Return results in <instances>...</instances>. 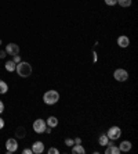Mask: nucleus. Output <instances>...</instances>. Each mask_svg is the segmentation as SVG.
<instances>
[{
    "mask_svg": "<svg viewBox=\"0 0 138 154\" xmlns=\"http://www.w3.org/2000/svg\"><path fill=\"white\" fill-rule=\"evenodd\" d=\"M104 2H105L106 6H110V7H112V6H116V4H117V0H104Z\"/></svg>",
    "mask_w": 138,
    "mask_h": 154,
    "instance_id": "20",
    "label": "nucleus"
},
{
    "mask_svg": "<svg viewBox=\"0 0 138 154\" xmlns=\"http://www.w3.org/2000/svg\"><path fill=\"white\" fill-rule=\"evenodd\" d=\"M58 100H60V93H58L57 90H47L46 93L43 94V101L47 104V106H54V104H57Z\"/></svg>",
    "mask_w": 138,
    "mask_h": 154,
    "instance_id": "2",
    "label": "nucleus"
},
{
    "mask_svg": "<svg viewBox=\"0 0 138 154\" xmlns=\"http://www.w3.org/2000/svg\"><path fill=\"white\" fill-rule=\"evenodd\" d=\"M131 147H133V144H131L130 140H123V142H120V144H119V150H120V153L123 151V153H127V151L131 150Z\"/></svg>",
    "mask_w": 138,
    "mask_h": 154,
    "instance_id": "11",
    "label": "nucleus"
},
{
    "mask_svg": "<svg viewBox=\"0 0 138 154\" xmlns=\"http://www.w3.org/2000/svg\"><path fill=\"white\" fill-rule=\"evenodd\" d=\"M47 153H48V154H60V150H58V149H55V147H50Z\"/></svg>",
    "mask_w": 138,
    "mask_h": 154,
    "instance_id": "21",
    "label": "nucleus"
},
{
    "mask_svg": "<svg viewBox=\"0 0 138 154\" xmlns=\"http://www.w3.org/2000/svg\"><path fill=\"white\" fill-rule=\"evenodd\" d=\"M6 53L8 56H15V54H19V46L15 45V43H8L6 46Z\"/></svg>",
    "mask_w": 138,
    "mask_h": 154,
    "instance_id": "7",
    "label": "nucleus"
},
{
    "mask_svg": "<svg viewBox=\"0 0 138 154\" xmlns=\"http://www.w3.org/2000/svg\"><path fill=\"white\" fill-rule=\"evenodd\" d=\"M113 78L117 82H126L128 79V72L123 68H117V69H115V72H113Z\"/></svg>",
    "mask_w": 138,
    "mask_h": 154,
    "instance_id": "5",
    "label": "nucleus"
},
{
    "mask_svg": "<svg viewBox=\"0 0 138 154\" xmlns=\"http://www.w3.org/2000/svg\"><path fill=\"white\" fill-rule=\"evenodd\" d=\"M72 153L73 154H84L86 149L81 146V144H73V146H72Z\"/></svg>",
    "mask_w": 138,
    "mask_h": 154,
    "instance_id": "14",
    "label": "nucleus"
},
{
    "mask_svg": "<svg viewBox=\"0 0 138 154\" xmlns=\"http://www.w3.org/2000/svg\"><path fill=\"white\" fill-rule=\"evenodd\" d=\"M120 150H119V147L115 146L112 142H108V144L105 146V154H119Z\"/></svg>",
    "mask_w": 138,
    "mask_h": 154,
    "instance_id": "10",
    "label": "nucleus"
},
{
    "mask_svg": "<svg viewBox=\"0 0 138 154\" xmlns=\"http://www.w3.org/2000/svg\"><path fill=\"white\" fill-rule=\"evenodd\" d=\"M46 128H47L46 119H43V118H37L35 122H33V131H35V132L37 133V135H42V133H44Z\"/></svg>",
    "mask_w": 138,
    "mask_h": 154,
    "instance_id": "3",
    "label": "nucleus"
},
{
    "mask_svg": "<svg viewBox=\"0 0 138 154\" xmlns=\"http://www.w3.org/2000/svg\"><path fill=\"white\" fill-rule=\"evenodd\" d=\"M8 92V85L7 82H4L0 79V94H6Z\"/></svg>",
    "mask_w": 138,
    "mask_h": 154,
    "instance_id": "17",
    "label": "nucleus"
},
{
    "mask_svg": "<svg viewBox=\"0 0 138 154\" xmlns=\"http://www.w3.org/2000/svg\"><path fill=\"white\" fill-rule=\"evenodd\" d=\"M15 67H17V64H15L13 60L6 61V64H4V68H6V71H8V72H14Z\"/></svg>",
    "mask_w": 138,
    "mask_h": 154,
    "instance_id": "15",
    "label": "nucleus"
},
{
    "mask_svg": "<svg viewBox=\"0 0 138 154\" xmlns=\"http://www.w3.org/2000/svg\"><path fill=\"white\" fill-rule=\"evenodd\" d=\"M25 136H26V129H25L24 126H18V128L15 129V137H17V139H24Z\"/></svg>",
    "mask_w": 138,
    "mask_h": 154,
    "instance_id": "13",
    "label": "nucleus"
},
{
    "mask_svg": "<svg viewBox=\"0 0 138 154\" xmlns=\"http://www.w3.org/2000/svg\"><path fill=\"white\" fill-rule=\"evenodd\" d=\"M117 4L120 7H130L133 4V0H117Z\"/></svg>",
    "mask_w": 138,
    "mask_h": 154,
    "instance_id": "18",
    "label": "nucleus"
},
{
    "mask_svg": "<svg viewBox=\"0 0 138 154\" xmlns=\"http://www.w3.org/2000/svg\"><path fill=\"white\" fill-rule=\"evenodd\" d=\"M13 61H14L15 64H18V63H21V56H18V54L13 56Z\"/></svg>",
    "mask_w": 138,
    "mask_h": 154,
    "instance_id": "22",
    "label": "nucleus"
},
{
    "mask_svg": "<svg viewBox=\"0 0 138 154\" xmlns=\"http://www.w3.org/2000/svg\"><path fill=\"white\" fill-rule=\"evenodd\" d=\"M17 150H18V142H17V139H14V137L7 139V142H6V151H7L8 154H13V153H15Z\"/></svg>",
    "mask_w": 138,
    "mask_h": 154,
    "instance_id": "6",
    "label": "nucleus"
},
{
    "mask_svg": "<svg viewBox=\"0 0 138 154\" xmlns=\"http://www.w3.org/2000/svg\"><path fill=\"white\" fill-rule=\"evenodd\" d=\"M117 45H119V47H122V49H126V47L130 46V39H128V36L126 35H120L119 38H117Z\"/></svg>",
    "mask_w": 138,
    "mask_h": 154,
    "instance_id": "9",
    "label": "nucleus"
},
{
    "mask_svg": "<svg viewBox=\"0 0 138 154\" xmlns=\"http://www.w3.org/2000/svg\"><path fill=\"white\" fill-rule=\"evenodd\" d=\"M4 128V119L0 117V129H3Z\"/></svg>",
    "mask_w": 138,
    "mask_h": 154,
    "instance_id": "27",
    "label": "nucleus"
},
{
    "mask_svg": "<svg viewBox=\"0 0 138 154\" xmlns=\"http://www.w3.org/2000/svg\"><path fill=\"white\" fill-rule=\"evenodd\" d=\"M106 136H108L109 140H117L122 136V129L116 125L110 126V128L108 129V132H106Z\"/></svg>",
    "mask_w": 138,
    "mask_h": 154,
    "instance_id": "4",
    "label": "nucleus"
},
{
    "mask_svg": "<svg viewBox=\"0 0 138 154\" xmlns=\"http://www.w3.org/2000/svg\"><path fill=\"white\" fill-rule=\"evenodd\" d=\"M92 56H94V63H95V61L98 60V54H97L95 51H92Z\"/></svg>",
    "mask_w": 138,
    "mask_h": 154,
    "instance_id": "28",
    "label": "nucleus"
},
{
    "mask_svg": "<svg viewBox=\"0 0 138 154\" xmlns=\"http://www.w3.org/2000/svg\"><path fill=\"white\" fill-rule=\"evenodd\" d=\"M4 111V103L1 100H0V114H1V112Z\"/></svg>",
    "mask_w": 138,
    "mask_h": 154,
    "instance_id": "26",
    "label": "nucleus"
},
{
    "mask_svg": "<svg viewBox=\"0 0 138 154\" xmlns=\"http://www.w3.org/2000/svg\"><path fill=\"white\" fill-rule=\"evenodd\" d=\"M6 56H7L6 50H0V58H6Z\"/></svg>",
    "mask_w": 138,
    "mask_h": 154,
    "instance_id": "24",
    "label": "nucleus"
},
{
    "mask_svg": "<svg viewBox=\"0 0 138 154\" xmlns=\"http://www.w3.org/2000/svg\"><path fill=\"white\" fill-rule=\"evenodd\" d=\"M46 124H47V126H50V128H57V126H58V118H57V117L50 115L48 118L46 119Z\"/></svg>",
    "mask_w": 138,
    "mask_h": 154,
    "instance_id": "12",
    "label": "nucleus"
},
{
    "mask_svg": "<svg viewBox=\"0 0 138 154\" xmlns=\"http://www.w3.org/2000/svg\"><path fill=\"white\" fill-rule=\"evenodd\" d=\"M15 72H17L21 78H28V76H31V74H32V65L29 64V63H26V61H21V63H18L17 67H15Z\"/></svg>",
    "mask_w": 138,
    "mask_h": 154,
    "instance_id": "1",
    "label": "nucleus"
},
{
    "mask_svg": "<svg viewBox=\"0 0 138 154\" xmlns=\"http://www.w3.org/2000/svg\"><path fill=\"white\" fill-rule=\"evenodd\" d=\"M32 153L33 154H42L43 151H44V143L43 142H40V140H37V142H35V143L32 144Z\"/></svg>",
    "mask_w": 138,
    "mask_h": 154,
    "instance_id": "8",
    "label": "nucleus"
},
{
    "mask_svg": "<svg viewBox=\"0 0 138 154\" xmlns=\"http://www.w3.org/2000/svg\"><path fill=\"white\" fill-rule=\"evenodd\" d=\"M65 146H68V147H72L75 144V142H73V139H71V137H66V139H65Z\"/></svg>",
    "mask_w": 138,
    "mask_h": 154,
    "instance_id": "19",
    "label": "nucleus"
},
{
    "mask_svg": "<svg viewBox=\"0 0 138 154\" xmlns=\"http://www.w3.org/2000/svg\"><path fill=\"white\" fill-rule=\"evenodd\" d=\"M108 142H109V139H108V136H106V133H102V135H99V137H98V143L101 144V146L105 147L106 144H108Z\"/></svg>",
    "mask_w": 138,
    "mask_h": 154,
    "instance_id": "16",
    "label": "nucleus"
},
{
    "mask_svg": "<svg viewBox=\"0 0 138 154\" xmlns=\"http://www.w3.org/2000/svg\"><path fill=\"white\" fill-rule=\"evenodd\" d=\"M0 45H1V39H0Z\"/></svg>",
    "mask_w": 138,
    "mask_h": 154,
    "instance_id": "29",
    "label": "nucleus"
},
{
    "mask_svg": "<svg viewBox=\"0 0 138 154\" xmlns=\"http://www.w3.org/2000/svg\"><path fill=\"white\" fill-rule=\"evenodd\" d=\"M22 153H24V154H33L32 153V149H24V150H22Z\"/></svg>",
    "mask_w": 138,
    "mask_h": 154,
    "instance_id": "23",
    "label": "nucleus"
},
{
    "mask_svg": "<svg viewBox=\"0 0 138 154\" xmlns=\"http://www.w3.org/2000/svg\"><path fill=\"white\" fill-rule=\"evenodd\" d=\"M73 142H75V144H81V139H80V137H75Z\"/></svg>",
    "mask_w": 138,
    "mask_h": 154,
    "instance_id": "25",
    "label": "nucleus"
}]
</instances>
